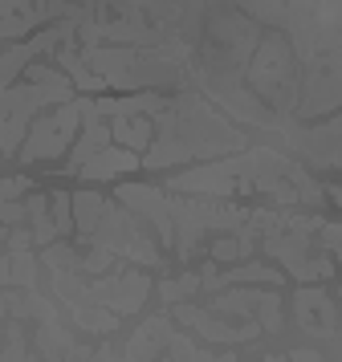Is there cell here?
<instances>
[{"mask_svg":"<svg viewBox=\"0 0 342 362\" xmlns=\"http://www.w3.org/2000/svg\"><path fill=\"white\" fill-rule=\"evenodd\" d=\"M69 131H74V110H62L57 118H41L29 139V147H25V155L29 159L33 155H57V147L69 139Z\"/></svg>","mask_w":342,"mask_h":362,"instance_id":"6da1fadb","label":"cell"},{"mask_svg":"<svg viewBox=\"0 0 342 362\" xmlns=\"http://www.w3.org/2000/svg\"><path fill=\"white\" fill-rule=\"evenodd\" d=\"M139 163L135 155H127V151H106L98 163L86 167V175H110V171H130V167Z\"/></svg>","mask_w":342,"mask_h":362,"instance_id":"7a4b0ae2","label":"cell"},{"mask_svg":"<svg viewBox=\"0 0 342 362\" xmlns=\"http://www.w3.org/2000/svg\"><path fill=\"white\" fill-rule=\"evenodd\" d=\"M114 134L139 147V143H147V134H151V127H147V122H135V127H127V122H114Z\"/></svg>","mask_w":342,"mask_h":362,"instance_id":"3957f363","label":"cell"}]
</instances>
